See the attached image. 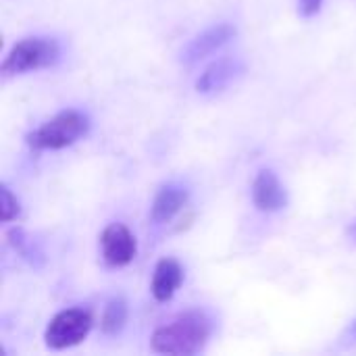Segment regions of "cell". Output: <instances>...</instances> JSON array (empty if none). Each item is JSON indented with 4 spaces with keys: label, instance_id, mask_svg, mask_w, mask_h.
Here are the masks:
<instances>
[{
    "label": "cell",
    "instance_id": "cell-1",
    "mask_svg": "<svg viewBox=\"0 0 356 356\" xmlns=\"http://www.w3.org/2000/svg\"><path fill=\"white\" fill-rule=\"evenodd\" d=\"M213 332V323L204 311H188L154 330L150 350L159 355H198Z\"/></svg>",
    "mask_w": 356,
    "mask_h": 356
},
{
    "label": "cell",
    "instance_id": "cell-2",
    "mask_svg": "<svg viewBox=\"0 0 356 356\" xmlns=\"http://www.w3.org/2000/svg\"><path fill=\"white\" fill-rule=\"evenodd\" d=\"M92 119L88 113L67 108L38 125L25 136V144L31 150H65L90 134Z\"/></svg>",
    "mask_w": 356,
    "mask_h": 356
},
{
    "label": "cell",
    "instance_id": "cell-3",
    "mask_svg": "<svg viewBox=\"0 0 356 356\" xmlns=\"http://www.w3.org/2000/svg\"><path fill=\"white\" fill-rule=\"evenodd\" d=\"M60 56L63 48L54 35H27L6 52L2 60V73L10 77L40 69H50L60 60Z\"/></svg>",
    "mask_w": 356,
    "mask_h": 356
},
{
    "label": "cell",
    "instance_id": "cell-4",
    "mask_svg": "<svg viewBox=\"0 0 356 356\" xmlns=\"http://www.w3.org/2000/svg\"><path fill=\"white\" fill-rule=\"evenodd\" d=\"M92 330V315L86 309H65L56 313L44 332V342L52 350H65L81 344Z\"/></svg>",
    "mask_w": 356,
    "mask_h": 356
},
{
    "label": "cell",
    "instance_id": "cell-5",
    "mask_svg": "<svg viewBox=\"0 0 356 356\" xmlns=\"http://www.w3.org/2000/svg\"><path fill=\"white\" fill-rule=\"evenodd\" d=\"M238 29L232 23H217L207 27L204 31H200L198 35H194L181 50L179 60L184 65H196L200 60H204L207 56L215 54L217 50H221L223 46H227L234 38H236Z\"/></svg>",
    "mask_w": 356,
    "mask_h": 356
},
{
    "label": "cell",
    "instance_id": "cell-6",
    "mask_svg": "<svg viewBox=\"0 0 356 356\" xmlns=\"http://www.w3.org/2000/svg\"><path fill=\"white\" fill-rule=\"evenodd\" d=\"M102 261L108 267H127L138 254L136 236L123 223H111L100 234Z\"/></svg>",
    "mask_w": 356,
    "mask_h": 356
},
{
    "label": "cell",
    "instance_id": "cell-7",
    "mask_svg": "<svg viewBox=\"0 0 356 356\" xmlns=\"http://www.w3.org/2000/svg\"><path fill=\"white\" fill-rule=\"evenodd\" d=\"M250 196H252L254 209L265 215L280 213L288 207V192L273 169H261L254 175Z\"/></svg>",
    "mask_w": 356,
    "mask_h": 356
},
{
    "label": "cell",
    "instance_id": "cell-8",
    "mask_svg": "<svg viewBox=\"0 0 356 356\" xmlns=\"http://www.w3.org/2000/svg\"><path fill=\"white\" fill-rule=\"evenodd\" d=\"M246 65L240 58L234 56H223L217 58L215 63H211L196 79V92L211 96V94H219L225 88H229L238 77H242Z\"/></svg>",
    "mask_w": 356,
    "mask_h": 356
},
{
    "label": "cell",
    "instance_id": "cell-9",
    "mask_svg": "<svg viewBox=\"0 0 356 356\" xmlns=\"http://www.w3.org/2000/svg\"><path fill=\"white\" fill-rule=\"evenodd\" d=\"M190 200V190L188 186L179 184V181H167L163 184L150 204V221L154 225H165L169 223L173 217H177L181 213V209L188 204Z\"/></svg>",
    "mask_w": 356,
    "mask_h": 356
},
{
    "label": "cell",
    "instance_id": "cell-10",
    "mask_svg": "<svg viewBox=\"0 0 356 356\" xmlns=\"http://www.w3.org/2000/svg\"><path fill=\"white\" fill-rule=\"evenodd\" d=\"M184 284V267L175 259H161L154 267L150 292L154 300L167 302L175 296V292Z\"/></svg>",
    "mask_w": 356,
    "mask_h": 356
},
{
    "label": "cell",
    "instance_id": "cell-11",
    "mask_svg": "<svg viewBox=\"0 0 356 356\" xmlns=\"http://www.w3.org/2000/svg\"><path fill=\"white\" fill-rule=\"evenodd\" d=\"M125 323H127V302L123 298L115 296L102 309V317H100L102 334L117 336L125 327Z\"/></svg>",
    "mask_w": 356,
    "mask_h": 356
},
{
    "label": "cell",
    "instance_id": "cell-12",
    "mask_svg": "<svg viewBox=\"0 0 356 356\" xmlns=\"http://www.w3.org/2000/svg\"><path fill=\"white\" fill-rule=\"evenodd\" d=\"M6 240L8 244L15 248V252H19L25 261H29L33 267H40L44 263V252L35 246V242H31V238L21 229V227H13L6 232Z\"/></svg>",
    "mask_w": 356,
    "mask_h": 356
},
{
    "label": "cell",
    "instance_id": "cell-13",
    "mask_svg": "<svg viewBox=\"0 0 356 356\" xmlns=\"http://www.w3.org/2000/svg\"><path fill=\"white\" fill-rule=\"evenodd\" d=\"M0 211H2V221L4 223H10V221L19 219V215H21V202L10 192V188L6 184H2V207H0Z\"/></svg>",
    "mask_w": 356,
    "mask_h": 356
},
{
    "label": "cell",
    "instance_id": "cell-14",
    "mask_svg": "<svg viewBox=\"0 0 356 356\" xmlns=\"http://www.w3.org/2000/svg\"><path fill=\"white\" fill-rule=\"evenodd\" d=\"M323 2L325 0H298V10L305 19H311V17H317L321 13Z\"/></svg>",
    "mask_w": 356,
    "mask_h": 356
},
{
    "label": "cell",
    "instance_id": "cell-15",
    "mask_svg": "<svg viewBox=\"0 0 356 356\" xmlns=\"http://www.w3.org/2000/svg\"><path fill=\"white\" fill-rule=\"evenodd\" d=\"M342 342H344V344H350V346L356 344V319L346 327V332L342 334Z\"/></svg>",
    "mask_w": 356,
    "mask_h": 356
},
{
    "label": "cell",
    "instance_id": "cell-16",
    "mask_svg": "<svg viewBox=\"0 0 356 356\" xmlns=\"http://www.w3.org/2000/svg\"><path fill=\"white\" fill-rule=\"evenodd\" d=\"M346 232H348V238H350L353 242H356V217L350 221V225H348V229H346Z\"/></svg>",
    "mask_w": 356,
    "mask_h": 356
}]
</instances>
